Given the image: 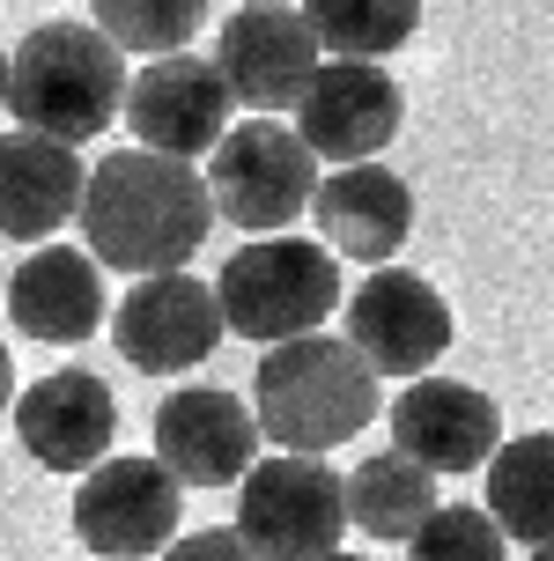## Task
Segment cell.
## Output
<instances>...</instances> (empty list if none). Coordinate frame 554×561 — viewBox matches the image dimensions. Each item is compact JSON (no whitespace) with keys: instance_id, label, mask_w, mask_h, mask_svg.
<instances>
[{"instance_id":"f546056e","label":"cell","mask_w":554,"mask_h":561,"mask_svg":"<svg viewBox=\"0 0 554 561\" xmlns=\"http://www.w3.org/2000/svg\"><path fill=\"white\" fill-rule=\"evenodd\" d=\"M0 288H8V274H0Z\"/></svg>"},{"instance_id":"ffe728a7","label":"cell","mask_w":554,"mask_h":561,"mask_svg":"<svg viewBox=\"0 0 554 561\" xmlns=\"http://www.w3.org/2000/svg\"><path fill=\"white\" fill-rule=\"evenodd\" d=\"M340 503H348V525L370 539H415V525L443 503L437 473L415 466L407 450H370L355 473L340 480Z\"/></svg>"},{"instance_id":"2e32d148","label":"cell","mask_w":554,"mask_h":561,"mask_svg":"<svg viewBox=\"0 0 554 561\" xmlns=\"http://www.w3.org/2000/svg\"><path fill=\"white\" fill-rule=\"evenodd\" d=\"M0 310H8L15 333L37 340V347H82V340L111 318L104 266H97L82 244H37V252L8 274Z\"/></svg>"},{"instance_id":"cb8c5ba5","label":"cell","mask_w":554,"mask_h":561,"mask_svg":"<svg viewBox=\"0 0 554 561\" xmlns=\"http://www.w3.org/2000/svg\"><path fill=\"white\" fill-rule=\"evenodd\" d=\"M163 561H259L237 533H185V539H170Z\"/></svg>"},{"instance_id":"603a6c76","label":"cell","mask_w":554,"mask_h":561,"mask_svg":"<svg viewBox=\"0 0 554 561\" xmlns=\"http://www.w3.org/2000/svg\"><path fill=\"white\" fill-rule=\"evenodd\" d=\"M407 561H510V547L480 503H437L407 539Z\"/></svg>"},{"instance_id":"9a60e30c","label":"cell","mask_w":554,"mask_h":561,"mask_svg":"<svg viewBox=\"0 0 554 561\" xmlns=\"http://www.w3.org/2000/svg\"><path fill=\"white\" fill-rule=\"evenodd\" d=\"M15 436L23 450L45 466V473H75L111 458V436H118V399L97 369H53L37 377L30 392H15Z\"/></svg>"},{"instance_id":"d6986e66","label":"cell","mask_w":554,"mask_h":561,"mask_svg":"<svg viewBox=\"0 0 554 561\" xmlns=\"http://www.w3.org/2000/svg\"><path fill=\"white\" fill-rule=\"evenodd\" d=\"M488 473V517L502 525V539L518 547H547L554 539V428H525V436H502L496 458L480 466Z\"/></svg>"},{"instance_id":"9c48e42d","label":"cell","mask_w":554,"mask_h":561,"mask_svg":"<svg viewBox=\"0 0 554 561\" xmlns=\"http://www.w3.org/2000/svg\"><path fill=\"white\" fill-rule=\"evenodd\" d=\"M318 59H326L318 53V30L304 23V8H281V0L237 8L215 30V75L229 89V104H245L251 118L296 112V96L310 89Z\"/></svg>"},{"instance_id":"5bb4252c","label":"cell","mask_w":554,"mask_h":561,"mask_svg":"<svg viewBox=\"0 0 554 561\" xmlns=\"http://www.w3.org/2000/svg\"><path fill=\"white\" fill-rule=\"evenodd\" d=\"M156 458L178 473V488H229L259 458V421L222 385H178L156 407Z\"/></svg>"},{"instance_id":"83f0119b","label":"cell","mask_w":554,"mask_h":561,"mask_svg":"<svg viewBox=\"0 0 554 561\" xmlns=\"http://www.w3.org/2000/svg\"><path fill=\"white\" fill-rule=\"evenodd\" d=\"M318 561H362V554H340V547H332V554H318Z\"/></svg>"},{"instance_id":"277c9868","label":"cell","mask_w":554,"mask_h":561,"mask_svg":"<svg viewBox=\"0 0 554 561\" xmlns=\"http://www.w3.org/2000/svg\"><path fill=\"white\" fill-rule=\"evenodd\" d=\"M340 304V266H332L326 244L310 237H259V244H237L215 274V310H222V333L237 340H296L318 333Z\"/></svg>"},{"instance_id":"4316f807","label":"cell","mask_w":554,"mask_h":561,"mask_svg":"<svg viewBox=\"0 0 554 561\" xmlns=\"http://www.w3.org/2000/svg\"><path fill=\"white\" fill-rule=\"evenodd\" d=\"M532 561H554V539H547V547H532Z\"/></svg>"},{"instance_id":"ac0fdd59","label":"cell","mask_w":554,"mask_h":561,"mask_svg":"<svg viewBox=\"0 0 554 561\" xmlns=\"http://www.w3.org/2000/svg\"><path fill=\"white\" fill-rule=\"evenodd\" d=\"M82 148H67L53 134H0V237L8 244H45L53 229L75 222L82 207Z\"/></svg>"},{"instance_id":"52a82bcc","label":"cell","mask_w":554,"mask_h":561,"mask_svg":"<svg viewBox=\"0 0 554 561\" xmlns=\"http://www.w3.org/2000/svg\"><path fill=\"white\" fill-rule=\"evenodd\" d=\"M178 510H185V488L156 450L104 458L75 488V539L97 561H156L178 539Z\"/></svg>"},{"instance_id":"5b68a950","label":"cell","mask_w":554,"mask_h":561,"mask_svg":"<svg viewBox=\"0 0 554 561\" xmlns=\"http://www.w3.org/2000/svg\"><path fill=\"white\" fill-rule=\"evenodd\" d=\"M310 193H318V156L281 118H245V126L229 118V134L207 148V199L229 229L281 237L296 215H310Z\"/></svg>"},{"instance_id":"44dd1931","label":"cell","mask_w":554,"mask_h":561,"mask_svg":"<svg viewBox=\"0 0 554 561\" xmlns=\"http://www.w3.org/2000/svg\"><path fill=\"white\" fill-rule=\"evenodd\" d=\"M296 8L318 30L326 59H392L421 30V0H296Z\"/></svg>"},{"instance_id":"8fae6325","label":"cell","mask_w":554,"mask_h":561,"mask_svg":"<svg viewBox=\"0 0 554 561\" xmlns=\"http://www.w3.org/2000/svg\"><path fill=\"white\" fill-rule=\"evenodd\" d=\"M229 89H222L215 59L200 53H156L140 75H126V134L134 148H156V156H178V163H193L207 156L222 134H229Z\"/></svg>"},{"instance_id":"6da1fadb","label":"cell","mask_w":554,"mask_h":561,"mask_svg":"<svg viewBox=\"0 0 554 561\" xmlns=\"http://www.w3.org/2000/svg\"><path fill=\"white\" fill-rule=\"evenodd\" d=\"M75 222H82L97 266L140 280L193 266V252L215 229V199L193 163L156 156V148H118V156H97V170L82 178Z\"/></svg>"},{"instance_id":"ba28073f","label":"cell","mask_w":554,"mask_h":561,"mask_svg":"<svg viewBox=\"0 0 554 561\" xmlns=\"http://www.w3.org/2000/svg\"><path fill=\"white\" fill-rule=\"evenodd\" d=\"M296 134L326 170L340 163H377L392 134L407 126V89L392 82V67L377 59H318L310 89L296 96Z\"/></svg>"},{"instance_id":"3957f363","label":"cell","mask_w":554,"mask_h":561,"mask_svg":"<svg viewBox=\"0 0 554 561\" xmlns=\"http://www.w3.org/2000/svg\"><path fill=\"white\" fill-rule=\"evenodd\" d=\"M126 104V53L97 23H37L8 53V118L67 148L118 126Z\"/></svg>"},{"instance_id":"4fadbf2b","label":"cell","mask_w":554,"mask_h":561,"mask_svg":"<svg viewBox=\"0 0 554 561\" xmlns=\"http://www.w3.org/2000/svg\"><path fill=\"white\" fill-rule=\"evenodd\" d=\"M502 444V407L480 385L459 377H407V392L392 399V450H407L437 480L480 473Z\"/></svg>"},{"instance_id":"30bf717a","label":"cell","mask_w":554,"mask_h":561,"mask_svg":"<svg viewBox=\"0 0 554 561\" xmlns=\"http://www.w3.org/2000/svg\"><path fill=\"white\" fill-rule=\"evenodd\" d=\"M348 347L377 377H429L451 355V304L437 296V280L407 274V266H377L348 296Z\"/></svg>"},{"instance_id":"7a4b0ae2","label":"cell","mask_w":554,"mask_h":561,"mask_svg":"<svg viewBox=\"0 0 554 561\" xmlns=\"http://www.w3.org/2000/svg\"><path fill=\"white\" fill-rule=\"evenodd\" d=\"M251 421L274 450L326 458V450L355 444L377 421V369L362 363L348 340H332L326 325L274 340L259 355V377H251Z\"/></svg>"},{"instance_id":"7402d4cb","label":"cell","mask_w":554,"mask_h":561,"mask_svg":"<svg viewBox=\"0 0 554 561\" xmlns=\"http://www.w3.org/2000/svg\"><path fill=\"white\" fill-rule=\"evenodd\" d=\"M97 8V30H104L118 53H185L200 30H207V8L215 0H89Z\"/></svg>"},{"instance_id":"e0dca14e","label":"cell","mask_w":554,"mask_h":561,"mask_svg":"<svg viewBox=\"0 0 554 561\" xmlns=\"http://www.w3.org/2000/svg\"><path fill=\"white\" fill-rule=\"evenodd\" d=\"M310 215H318V237H326L332 259L392 266L399 244L415 237V185L385 163H340V170H318Z\"/></svg>"},{"instance_id":"f1b7e54d","label":"cell","mask_w":554,"mask_h":561,"mask_svg":"<svg viewBox=\"0 0 554 561\" xmlns=\"http://www.w3.org/2000/svg\"><path fill=\"white\" fill-rule=\"evenodd\" d=\"M237 8H259V0H237Z\"/></svg>"},{"instance_id":"484cf974","label":"cell","mask_w":554,"mask_h":561,"mask_svg":"<svg viewBox=\"0 0 554 561\" xmlns=\"http://www.w3.org/2000/svg\"><path fill=\"white\" fill-rule=\"evenodd\" d=\"M0 112H8V53H0Z\"/></svg>"},{"instance_id":"d4e9b609","label":"cell","mask_w":554,"mask_h":561,"mask_svg":"<svg viewBox=\"0 0 554 561\" xmlns=\"http://www.w3.org/2000/svg\"><path fill=\"white\" fill-rule=\"evenodd\" d=\"M0 407H15V355L0 347Z\"/></svg>"},{"instance_id":"7c38bea8","label":"cell","mask_w":554,"mask_h":561,"mask_svg":"<svg viewBox=\"0 0 554 561\" xmlns=\"http://www.w3.org/2000/svg\"><path fill=\"white\" fill-rule=\"evenodd\" d=\"M111 340H118V355L140 377H185V369H200L215 355V340H222L215 288L193 280L185 266L178 274H140L111 304Z\"/></svg>"},{"instance_id":"8992f818","label":"cell","mask_w":554,"mask_h":561,"mask_svg":"<svg viewBox=\"0 0 554 561\" xmlns=\"http://www.w3.org/2000/svg\"><path fill=\"white\" fill-rule=\"evenodd\" d=\"M259 561H318L340 547L348 533V503H340V480L326 458L304 450H274V458H251V473L237 480V525Z\"/></svg>"}]
</instances>
